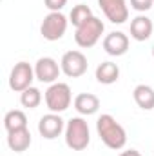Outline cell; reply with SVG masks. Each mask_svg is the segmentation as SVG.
Segmentation results:
<instances>
[{"instance_id": "cell-1", "label": "cell", "mask_w": 154, "mask_h": 156, "mask_svg": "<svg viewBox=\"0 0 154 156\" xmlns=\"http://www.w3.org/2000/svg\"><path fill=\"white\" fill-rule=\"evenodd\" d=\"M96 131L100 140L113 151H120L127 144V133L125 129L116 122L114 116L111 115H102L96 120Z\"/></svg>"}, {"instance_id": "cell-2", "label": "cell", "mask_w": 154, "mask_h": 156, "mask_svg": "<svg viewBox=\"0 0 154 156\" xmlns=\"http://www.w3.org/2000/svg\"><path fill=\"white\" fill-rule=\"evenodd\" d=\"M91 142L89 125L82 116L71 118L65 125V145L73 151H83L87 149Z\"/></svg>"}, {"instance_id": "cell-3", "label": "cell", "mask_w": 154, "mask_h": 156, "mask_svg": "<svg viewBox=\"0 0 154 156\" xmlns=\"http://www.w3.org/2000/svg\"><path fill=\"white\" fill-rule=\"evenodd\" d=\"M73 102V94H71V87L64 82H54L47 87L45 91V105L51 113H64L65 109H69Z\"/></svg>"}, {"instance_id": "cell-4", "label": "cell", "mask_w": 154, "mask_h": 156, "mask_svg": "<svg viewBox=\"0 0 154 156\" xmlns=\"http://www.w3.org/2000/svg\"><path fill=\"white\" fill-rule=\"evenodd\" d=\"M103 31H105L103 22L100 18H96V16H91L85 24H82L80 27H76L75 42H76L80 47H83V49L94 47L98 44V40L102 38Z\"/></svg>"}, {"instance_id": "cell-5", "label": "cell", "mask_w": 154, "mask_h": 156, "mask_svg": "<svg viewBox=\"0 0 154 156\" xmlns=\"http://www.w3.org/2000/svg\"><path fill=\"white\" fill-rule=\"evenodd\" d=\"M67 24H69V20L65 18V15L62 11H53L47 16H44V22L40 26V33L45 40L56 42L65 35Z\"/></svg>"}, {"instance_id": "cell-6", "label": "cell", "mask_w": 154, "mask_h": 156, "mask_svg": "<svg viewBox=\"0 0 154 156\" xmlns=\"http://www.w3.org/2000/svg\"><path fill=\"white\" fill-rule=\"evenodd\" d=\"M60 67H62V73L69 78H78L82 75L87 73V58L82 51H67L64 53L62 60H60Z\"/></svg>"}, {"instance_id": "cell-7", "label": "cell", "mask_w": 154, "mask_h": 156, "mask_svg": "<svg viewBox=\"0 0 154 156\" xmlns=\"http://www.w3.org/2000/svg\"><path fill=\"white\" fill-rule=\"evenodd\" d=\"M35 69L27 64V62H18L15 64V67L11 69L9 75V87L15 93H22L27 87H31L33 80H35Z\"/></svg>"}, {"instance_id": "cell-8", "label": "cell", "mask_w": 154, "mask_h": 156, "mask_svg": "<svg viewBox=\"0 0 154 156\" xmlns=\"http://www.w3.org/2000/svg\"><path fill=\"white\" fill-rule=\"evenodd\" d=\"M60 73H62V67L51 56H42L35 64V76L42 83H54L60 76Z\"/></svg>"}, {"instance_id": "cell-9", "label": "cell", "mask_w": 154, "mask_h": 156, "mask_svg": "<svg viewBox=\"0 0 154 156\" xmlns=\"http://www.w3.org/2000/svg\"><path fill=\"white\" fill-rule=\"evenodd\" d=\"M65 131V123L58 113H49L44 115L38 122V133L45 140H54Z\"/></svg>"}, {"instance_id": "cell-10", "label": "cell", "mask_w": 154, "mask_h": 156, "mask_svg": "<svg viewBox=\"0 0 154 156\" xmlns=\"http://www.w3.org/2000/svg\"><path fill=\"white\" fill-rule=\"evenodd\" d=\"M98 5L113 24H123L129 18V7L125 0H98Z\"/></svg>"}, {"instance_id": "cell-11", "label": "cell", "mask_w": 154, "mask_h": 156, "mask_svg": "<svg viewBox=\"0 0 154 156\" xmlns=\"http://www.w3.org/2000/svg\"><path fill=\"white\" fill-rule=\"evenodd\" d=\"M103 49L111 56H123L129 49V37L121 31H113L103 38Z\"/></svg>"}, {"instance_id": "cell-12", "label": "cell", "mask_w": 154, "mask_h": 156, "mask_svg": "<svg viewBox=\"0 0 154 156\" xmlns=\"http://www.w3.org/2000/svg\"><path fill=\"white\" fill-rule=\"evenodd\" d=\"M154 29L152 20L145 15H138L136 18H132L131 22V37L136 40V42H145V40L151 38Z\"/></svg>"}, {"instance_id": "cell-13", "label": "cell", "mask_w": 154, "mask_h": 156, "mask_svg": "<svg viewBox=\"0 0 154 156\" xmlns=\"http://www.w3.org/2000/svg\"><path fill=\"white\" fill-rule=\"evenodd\" d=\"M75 109L83 116H91L100 109V98L93 93H80L75 98Z\"/></svg>"}, {"instance_id": "cell-14", "label": "cell", "mask_w": 154, "mask_h": 156, "mask_svg": "<svg viewBox=\"0 0 154 156\" xmlns=\"http://www.w3.org/2000/svg\"><path fill=\"white\" fill-rule=\"evenodd\" d=\"M7 145L15 153L27 151L29 145H31V133H29V129L26 127V129H18V131L7 133Z\"/></svg>"}, {"instance_id": "cell-15", "label": "cell", "mask_w": 154, "mask_h": 156, "mask_svg": "<svg viewBox=\"0 0 154 156\" xmlns=\"http://www.w3.org/2000/svg\"><path fill=\"white\" fill-rule=\"evenodd\" d=\"M132 96H134V102L140 109H143V111L154 109V89L151 85H145V83L136 85L132 91Z\"/></svg>"}, {"instance_id": "cell-16", "label": "cell", "mask_w": 154, "mask_h": 156, "mask_svg": "<svg viewBox=\"0 0 154 156\" xmlns=\"http://www.w3.org/2000/svg\"><path fill=\"white\" fill-rule=\"evenodd\" d=\"M120 78V67L114 62H102L96 67V80L103 85H111Z\"/></svg>"}, {"instance_id": "cell-17", "label": "cell", "mask_w": 154, "mask_h": 156, "mask_svg": "<svg viewBox=\"0 0 154 156\" xmlns=\"http://www.w3.org/2000/svg\"><path fill=\"white\" fill-rule=\"evenodd\" d=\"M4 127L7 133L11 131H18V129H26L27 127V116L24 115V111L20 109H13L4 116Z\"/></svg>"}, {"instance_id": "cell-18", "label": "cell", "mask_w": 154, "mask_h": 156, "mask_svg": "<svg viewBox=\"0 0 154 156\" xmlns=\"http://www.w3.org/2000/svg\"><path fill=\"white\" fill-rule=\"evenodd\" d=\"M40 102H42V93H40V89L33 87V85L20 93V104L27 109H37Z\"/></svg>"}, {"instance_id": "cell-19", "label": "cell", "mask_w": 154, "mask_h": 156, "mask_svg": "<svg viewBox=\"0 0 154 156\" xmlns=\"http://www.w3.org/2000/svg\"><path fill=\"white\" fill-rule=\"evenodd\" d=\"M91 16H94L93 15V11H91V7L89 5H85V4H78L73 7V11H71V15H69V22L75 26V27H80L82 24H85Z\"/></svg>"}, {"instance_id": "cell-20", "label": "cell", "mask_w": 154, "mask_h": 156, "mask_svg": "<svg viewBox=\"0 0 154 156\" xmlns=\"http://www.w3.org/2000/svg\"><path fill=\"white\" fill-rule=\"evenodd\" d=\"M152 4H154V0H131V7L136 9V11H140V13L149 11L152 7Z\"/></svg>"}, {"instance_id": "cell-21", "label": "cell", "mask_w": 154, "mask_h": 156, "mask_svg": "<svg viewBox=\"0 0 154 156\" xmlns=\"http://www.w3.org/2000/svg\"><path fill=\"white\" fill-rule=\"evenodd\" d=\"M44 4H45V7L53 13V11H62V9L65 7L67 0H44Z\"/></svg>"}, {"instance_id": "cell-22", "label": "cell", "mask_w": 154, "mask_h": 156, "mask_svg": "<svg viewBox=\"0 0 154 156\" xmlns=\"http://www.w3.org/2000/svg\"><path fill=\"white\" fill-rule=\"evenodd\" d=\"M120 156H142V154H140L136 149H129V151H123Z\"/></svg>"}, {"instance_id": "cell-23", "label": "cell", "mask_w": 154, "mask_h": 156, "mask_svg": "<svg viewBox=\"0 0 154 156\" xmlns=\"http://www.w3.org/2000/svg\"><path fill=\"white\" fill-rule=\"evenodd\" d=\"M152 56H154V45H152Z\"/></svg>"}]
</instances>
